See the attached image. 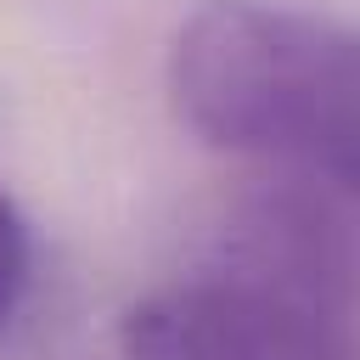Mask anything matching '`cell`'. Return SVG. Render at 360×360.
<instances>
[{
    "instance_id": "obj_1",
    "label": "cell",
    "mask_w": 360,
    "mask_h": 360,
    "mask_svg": "<svg viewBox=\"0 0 360 360\" xmlns=\"http://www.w3.org/2000/svg\"><path fill=\"white\" fill-rule=\"evenodd\" d=\"M349 197L281 180L118 315L124 360H354Z\"/></svg>"
},
{
    "instance_id": "obj_3",
    "label": "cell",
    "mask_w": 360,
    "mask_h": 360,
    "mask_svg": "<svg viewBox=\"0 0 360 360\" xmlns=\"http://www.w3.org/2000/svg\"><path fill=\"white\" fill-rule=\"evenodd\" d=\"M28 292H34V231L22 202L0 180V338L22 321Z\"/></svg>"
},
{
    "instance_id": "obj_2",
    "label": "cell",
    "mask_w": 360,
    "mask_h": 360,
    "mask_svg": "<svg viewBox=\"0 0 360 360\" xmlns=\"http://www.w3.org/2000/svg\"><path fill=\"white\" fill-rule=\"evenodd\" d=\"M174 118L214 152L354 191L360 45L309 0H202L169 39Z\"/></svg>"
}]
</instances>
